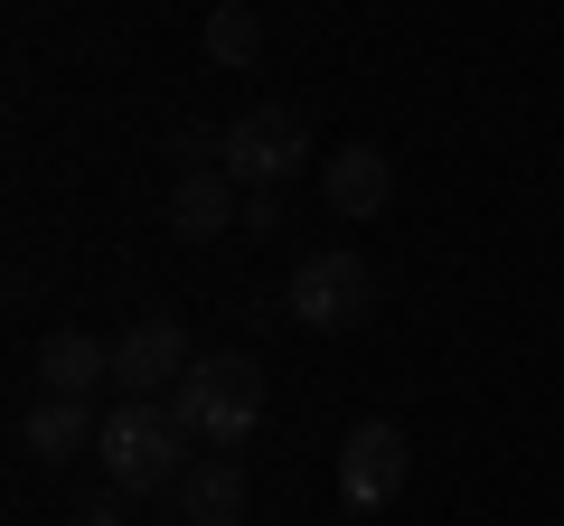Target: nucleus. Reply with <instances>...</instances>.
Wrapping results in <instances>:
<instances>
[{"mask_svg": "<svg viewBox=\"0 0 564 526\" xmlns=\"http://www.w3.org/2000/svg\"><path fill=\"white\" fill-rule=\"evenodd\" d=\"M404 470H414V451H404L395 424H358L339 442V498L358 507V517H377V507L404 498Z\"/></svg>", "mask_w": 564, "mask_h": 526, "instance_id": "nucleus-5", "label": "nucleus"}, {"mask_svg": "<svg viewBox=\"0 0 564 526\" xmlns=\"http://www.w3.org/2000/svg\"><path fill=\"white\" fill-rule=\"evenodd\" d=\"M95 451H104V480L132 489V498H161V489L188 480V432L170 424V405H151V395H122V405L104 414Z\"/></svg>", "mask_w": 564, "mask_h": 526, "instance_id": "nucleus-1", "label": "nucleus"}, {"mask_svg": "<svg viewBox=\"0 0 564 526\" xmlns=\"http://www.w3.org/2000/svg\"><path fill=\"white\" fill-rule=\"evenodd\" d=\"M263 57V10L254 0H217V10H207V66H254Z\"/></svg>", "mask_w": 564, "mask_h": 526, "instance_id": "nucleus-12", "label": "nucleus"}, {"mask_svg": "<svg viewBox=\"0 0 564 526\" xmlns=\"http://www.w3.org/2000/svg\"><path fill=\"white\" fill-rule=\"evenodd\" d=\"M39 376H47V395H95V385L113 376V348L85 339V329H47L39 339Z\"/></svg>", "mask_w": 564, "mask_h": 526, "instance_id": "nucleus-10", "label": "nucleus"}, {"mask_svg": "<svg viewBox=\"0 0 564 526\" xmlns=\"http://www.w3.org/2000/svg\"><path fill=\"white\" fill-rule=\"evenodd\" d=\"M170 498H180V526H245V470L236 461H188V480Z\"/></svg>", "mask_w": 564, "mask_h": 526, "instance_id": "nucleus-9", "label": "nucleus"}, {"mask_svg": "<svg viewBox=\"0 0 564 526\" xmlns=\"http://www.w3.org/2000/svg\"><path fill=\"white\" fill-rule=\"evenodd\" d=\"M170 226H180L188 244H207V235H236V226H245V198H236V179H226V161L180 169V188H170Z\"/></svg>", "mask_w": 564, "mask_h": 526, "instance_id": "nucleus-7", "label": "nucleus"}, {"mask_svg": "<svg viewBox=\"0 0 564 526\" xmlns=\"http://www.w3.org/2000/svg\"><path fill=\"white\" fill-rule=\"evenodd\" d=\"M188 366H198V358H188V329L170 320V310H151V320H132L113 339V385H122V395H170Z\"/></svg>", "mask_w": 564, "mask_h": 526, "instance_id": "nucleus-6", "label": "nucleus"}, {"mask_svg": "<svg viewBox=\"0 0 564 526\" xmlns=\"http://www.w3.org/2000/svg\"><path fill=\"white\" fill-rule=\"evenodd\" d=\"M226 179L236 188H282L292 169L311 161V122L292 113V103H245L236 122H226Z\"/></svg>", "mask_w": 564, "mask_h": 526, "instance_id": "nucleus-4", "label": "nucleus"}, {"mask_svg": "<svg viewBox=\"0 0 564 526\" xmlns=\"http://www.w3.org/2000/svg\"><path fill=\"white\" fill-rule=\"evenodd\" d=\"M321 188H329V207H339L348 226H367L386 198H395V169H386L377 142H348V151H329V179Z\"/></svg>", "mask_w": 564, "mask_h": 526, "instance_id": "nucleus-8", "label": "nucleus"}, {"mask_svg": "<svg viewBox=\"0 0 564 526\" xmlns=\"http://www.w3.org/2000/svg\"><path fill=\"white\" fill-rule=\"evenodd\" d=\"M95 432H104V414H85V395H39L29 424H20V442L39 451V461H76Z\"/></svg>", "mask_w": 564, "mask_h": 526, "instance_id": "nucleus-11", "label": "nucleus"}, {"mask_svg": "<svg viewBox=\"0 0 564 526\" xmlns=\"http://www.w3.org/2000/svg\"><path fill=\"white\" fill-rule=\"evenodd\" d=\"M282 310H292L302 329H367L377 320V263L348 254V244H329V254H311L302 273H292Z\"/></svg>", "mask_w": 564, "mask_h": 526, "instance_id": "nucleus-3", "label": "nucleus"}, {"mask_svg": "<svg viewBox=\"0 0 564 526\" xmlns=\"http://www.w3.org/2000/svg\"><path fill=\"white\" fill-rule=\"evenodd\" d=\"M282 226V188H245V226L236 235H273Z\"/></svg>", "mask_w": 564, "mask_h": 526, "instance_id": "nucleus-13", "label": "nucleus"}, {"mask_svg": "<svg viewBox=\"0 0 564 526\" xmlns=\"http://www.w3.org/2000/svg\"><path fill=\"white\" fill-rule=\"evenodd\" d=\"M122 498H132V489H104V498H85L76 526H122Z\"/></svg>", "mask_w": 564, "mask_h": 526, "instance_id": "nucleus-14", "label": "nucleus"}, {"mask_svg": "<svg viewBox=\"0 0 564 526\" xmlns=\"http://www.w3.org/2000/svg\"><path fill=\"white\" fill-rule=\"evenodd\" d=\"M161 405H170V424H180L188 442H245V432L263 424V366L236 358V348H217V358H198L170 385Z\"/></svg>", "mask_w": 564, "mask_h": 526, "instance_id": "nucleus-2", "label": "nucleus"}]
</instances>
